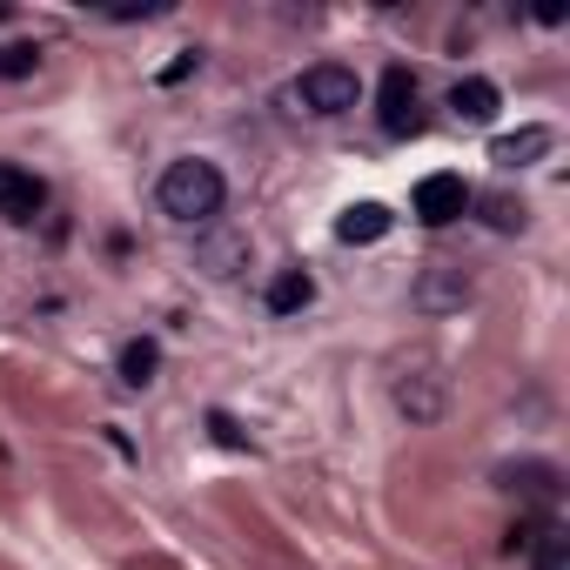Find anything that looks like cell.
I'll use <instances>...</instances> for the list:
<instances>
[{
	"mask_svg": "<svg viewBox=\"0 0 570 570\" xmlns=\"http://www.w3.org/2000/svg\"><path fill=\"white\" fill-rule=\"evenodd\" d=\"M155 202H161V215H168V222H181V228H208V222L222 215V202H228V181H222V168H215V161L181 155V161H168V168H161Z\"/></svg>",
	"mask_w": 570,
	"mask_h": 570,
	"instance_id": "6da1fadb",
	"label": "cell"
},
{
	"mask_svg": "<svg viewBox=\"0 0 570 570\" xmlns=\"http://www.w3.org/2000/svg\"><path fill=\"white\" fill-rule=\"evenodd\" d=\"M390 396H396V410H403L410 423H436V416H443V403H450V383H443V370H436L430 356H416V363H403V370H396Z\"/></svg>",
	"mask_w": 570,
	"mask_h": 570,
	"instance_id": "7a4b0ae2",
	"label": "cell"
},
{
	"mask_svg": "<svg viewBox=\"0 0 570 570\" xmlns=\"http://www.w3.org/2000/svg\"><path fill=\"white\" fill-rule=\"evenodd\" d=\"M356 95H363V81H356V68H343V61H316V68H303V81H296V101H303L309 115H350Z\"/></svg>",
	"mask_w": 570,
	"mask_h": 570,
	"instance_id": "3957f363",
	"label": "cell"
},
{
	"mask_svg": "<svg viewBox=\"0 0 570 570\" xmlns=\"http://www.w3.org/2000/svg\"><path fill=\"white\" fill-rule=\"evenodd\" d=\"M376 121H383V135H416L423 128V88H416V75L396 61V68H383V81H376Z\"/></svg>",
	"mask_w": 570,
	"mask_h": 570,
	"instance_id": "277c9868",
	"label": "cell"
},
{
	"mask_svg": "<svg viewBox=\"0 0 570 570\" xmlns=\"http://www.w3.org/2000/svg\"><path fill=\"white\" fill-rule=\"evenodd\" d=\"M410 303H416L423 316H450V309H463V303H470V275H463L456 262H430V268L416 275Z\"/></svg>",
	"mask_w": 570,
	"mask_h": 570,
	"instance_id": "5b68a950",
	"label": "cell"
},
{
	"mask_svg": "<svg viewBox=\"0 0 570 570\" xmlns=\"http://www.w3.org/2000/svg\"><path fill=\"white\" fill-rule=\"evenodd\" d=\"M470 202H476V195L463 188V175H423V181H416V222H423V228H450Z\"/></svg>",
	"mask_w": 570,
	"mask_h": 570,
	"instance_id": "8992f818",
	"label": "cell"
},
{
	"mask_svg": "<svg viewBox=\"0 0 570 570\" xmlns=\"http://www.w3.org/2000/svg\"><path fill=\"white\" fill-rule=\"evenodd\" d=\"M195 262H202V275L208 282H228V275H242L248 268V235L242 228H202V242H195Z\"/></svg>",
	"mask_w": 570,
	"mask_h": 570,
	"instance_id": "52a82bcc",
	"label": "cell"
},
{
	"mask_svg": "<svg viewBox=\"0 0 570 570\" xmlns=\"http://www.w3.org/2000/svg\"><path fill=\"white\" fill-rule=\"evenodd\" d=\"M550 148H557V135H550L543 121H530V128H517V135H497V141H490V161H497V168H537Z\"/></svg>",
	"mask_w": 570,
	"mask_h": 570,
	"instance_id": "ba28073f",
	"label": "cell"
},
{
	"mask_svg": "<svg viewBox=\"0 0 570 570\" xmlns=\"http://www.w3.org/2000/svg\"><path fill=\"white\" fill-rule=\"evenodd\" d=\"M41 202H48L41 175H28V168H8V161H0V215H8V222H35V215H41Z\"/></svg>",
	"mask_w": 570,
	"mask_h": 570,
	"instance_id": "9c48e42d",
	"label": "cell"
},
{
	"mask_svg": "<svg viewBox=\"0 0 570 570\" xmlns=\"http://www.w3.org/2000/svg\"><path fill=\"white\" fill-rule=\"evenodd\" d=\"M390 228H396V215H390L383 202H350V208L336 215V242H350V248H356V242H383Z\"/></svg>",
	"mask_w": 570,
	"mask_h": 570,
	"instance_id": "30bf717a",
	"label": "cell"
},
{
	"mask_svg": "<svg viewBox=\"0 0 570 570\" xmlns=\"http://www.w3.org/2000/svg\"><path fill=\"white\" fill-rule=\"evenodd\" d=\"M309 303H316V275L309 268H282L268 282V316H303Z\"/></svg>",
	"mask_w": 570,
	"mask_h": 570,
	"instance_id": "8fae6325",
	"label": "cell"
},
{
	"mask_svg": "<svg viewBox=\"0 0 570 570\" xmlns=\"http://www.w3.org/2000/svg\"><path fill=\"white\" fill-rule=\"evenodd\" d=\"M450 108H456L463 121H497L503 95H497V81H483V75H463V81L450 88Z\"/></svg>",
	"mask_w": 570,
	"mask_h": 570,
	"instance_id": "7c38bea8",
	"label": "cell"
},
{
	"mask_svg": "<svg viewBox=\"0 0 570 570\" xmlns=\"http://www.w3.org/2000/svg\"><path fill=\"white\" fill-rule=\"evenodd\" d=\"M503 490L523 503H557V463H503Z\"/></svg>",
	"mask_w": 570,
	"mask_h": 570,
	"instance_id": "4fadbf2b",
	"label": "cell"
},
{
	"mask_svg": "<svg viewBox=\"0 0 570 570\" xmlns=\"http://www.w3.org/2000/svg\"><path fill=\"white\" fill-rule=\"evenodd\" d=\"M115 370H121V383H128V390H148V383H155V370H161V343H155V336L121 343V363H115Z\"/></svg>",
	"mask_w": 570,
	"mask_h": 570,
	"instance_id": "5bb4252c",
	"label": "cell"
},
{
	"mask_svg": "<svg viewBox=\"0 0 570 570\" xmlns=\"http://www.w3.org/2000/svg\"><path fill=\"white\" fill-rule=\"evenodd\" d=\"M523 550H530V570H570V537L557 523H537Z\"/></svg>",
	"mask_w": 570,
	"mask_h": 570,
	"instance_id": "9a60e30c",
	"label": "cell"
},
{
	"mask_svg": "<svg viewBox=\"0 0 570 570\" xmlns=\"http://www.w3.org/2000/svg\"><path fill=\"white\" fill-rule=\"evenodd\" d=\"M35 68H41V48H35V41L0 48V81H21V75H35Z\"/></svg>",
	"mask_w": 570,
	"mask_h": 570,
	"instance_id": "2e32d148",
	"label": "cell"
},
{
	"mask_svg": "<svg viewBox=\"0 0 570 570\" xmlns=\"http://www.w3.org/2000/svg\"><path fill=\"white\" fill-rule=\"evenodd\" d=\"M483 222H490V228H523V222H530V208H523V202H510V195H490V202H483Z\"/></svg>",
	"mask_w": 570,
	"mask_h": 570,
	"instance_id": "e0dca14e",
	"label": "cell"
},
{
	"mask_svg": "<svg viewBox=\"0 0 570 570\" xmlns=\"http://www.w3.org/2000/svg\"><path fill=\"white\" fill-rule=\"evenodd\" d=\"M208 430H215V443H222V450H248V436L235 430V416H222V410H215V416H208Z\"/></svg>",
	"mask_w": 570,
	"mask_h": 570,
	"instance_id": "ac0fdd59",
	"label": "cell"
},
{
	"mask_svg": "<svg viewBox=\"0 0 570 570\" xmlns=\"http://www.w3.org/2000/svg\"><path fill=\"white\" fill-rule=\"evenodd\" d=\"M195 68H202V55H195V48H188V55H181V61H168V68H161V88H175V81H188V75H195Z\"/></svg>",
	"mask_w": 570,
	"mask_h": 570,
	"instance_id": "d6986e66",
	"label": "cell"
}]
</instances>
